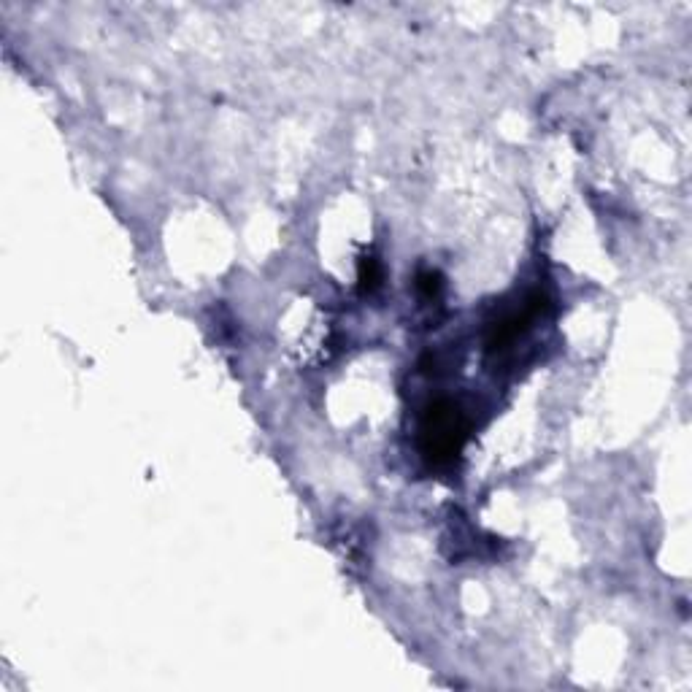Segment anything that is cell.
Here are the masks:
<instances>
[{
  "label": "cell",
  "mask_w": 692,
  "mask_h": 692,
  "mask_svg": "<svg viewBox=\"0 0 692 692\" xmlns=\"http://www.w3.org/2000/svg\"><path fill=\"white\" fill-rule=\"evenodd\" d=\"M465 430H468V425H465L463 411L457 409L455 403H433L428 414H425V419H422V430H419L422 452L433 463L455 460L460 447H463Z\"/></svg>",
  "instance_id": "obj_1"
},
{
  "label": "cell",
  "mask_w": 692,
  "mask_h": 692,
  "mask_svg": "<svg viewBox=\"0 0 692 692\" xmlns=\"http://www.w3.org/2000/svg\"><path fill=\"white\" fill-rule=\"evenodd\" d=\"M379 282H382V274H379V263L365 257L363 265H360V287L371 292L374 287H379Z\"/></svg>",
  "instance_id": "obj_2"
}]
</instances>
